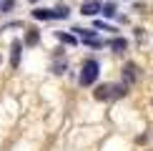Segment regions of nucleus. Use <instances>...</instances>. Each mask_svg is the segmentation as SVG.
Wrapping results in <instances>:
<instances>
[{
  "instance_id": "f257e3e1",
  "label": "nucleus",
  "mask_w": 153,
  "mask_h": 151,
  "mask_svg": "<svg viewBox=\"0 0 153 151\" xmlns=\"http://www.w3.org/2000/svg\"><path fill=\"white\" fill-rule=\"evenodd\" d=\"M98 76H100V66H98V61H85L83 63V71H80V86H93L95 81H98Z\"/></svg>"
},
{
  "instance_id": "7ed1b4c3",
  "label": "nucleus",
  "mask_w": 153,
  "mask_h": 151,
  "mask_svg": "<svg viewBox=\"0 0 153 151\" xmlns=\"http://www.w3.org/2000/svg\"><path fill=\"white\" fill-rule=\"evenodd\" d=\"M20 55H23V43L20 40H13V46H10V63H13V68H18Z\"/></svg>"
},
{
  "instance_id": "423d86ee",
  "label": "nucleus",
  "mask_w": 153,
  "mask_h": 151,
  "mask_svg": "<svg viewBox=\"0 0 153 151\" xmlns=\"http://www.w3.org/2000/svg\"><path fill=\"white\" fill-rule=\"evenodd\" d=\"M93 96L98 98V101H108V98H111V86H105V83H100V86H95V91H93Z\"/></svg>"
},
{
  "instance_id": "f8f14e48",
  "label": "nucleus",
  "mask_w": 153,
  "mask_h": 151,
  "mask_svg": "<svg viewBox=\"0 0 153 151\" xmlns=\"http://www.w3.org/2000/svg\"><path fill=\"white\" fill-rule=\"evenodd\" d=\"M100 13H103L105 18H116V13H118V5H116V3H105L103 8H100Z\"/></svg>"
},
{
  "instance_id": "2eb2a0df",
  "label": "nucleus",
  "mask_w": 153,
  "mask_h": 151,
  "mask_svg": "<svg viewBox=\"0 0 153 151\" xmlns=\"http://www.w3.org/2000/svg\"><path fill=\"white\" fill-rule=\"evenodd\" d=\"M30 3H38V0H30Z\"/></svg>"
},
{
  "instance_id": "9d476101",
  "label": "nucleus",
  "mask_w": 153,
  "mask_h": 151,
  "mask_svg": "<svg viewBox=\"0 0 153 151\" xmlns=\"http://www.w3.org/2000/svg\"><path fill=\"white\" fill-rule=\"evenodd\" d=\"M111 48L116 50V53H123V50L128 48V40H126V38H113V40H111Z\"/></svg>"
},
{
  "instance_id": "20e7f679",
  "label": "nucleus",
  "mask_w": 153,
  "mask_h": 151,
  "mask_svg": "<svg viewBox=\"0 0 153 151\" xmlns=\"http://www.w3.org/2000/svg\"><path fill=\"white\" fill-rule=\"evenodd\" d=\"M138 78V66L136 63H126L123 66V83H133Z\"/></svg>"
},
{
  "instance_id": "6e6552de",
  "label": "nucleus",
  "mask_w": 153,
  "mask_h": 151,
  "mask_svg": "<svg viewBox=\"0 0 153 151\" xmlns=\"http://www.w3.org/2000/svg\"><path fill=\"white\" fill-rule=\"evenodd\" d=\"M128 93V83H118V86H111V98H123Z\"/></svg>"
},
{
  "instance_id": "f03ea898",
  "label": "nucleus",
  "mask_w": 153,
  "mask_h": 151,
  "mask_svg": "<svg viewBox=\"0 0 153 151\" xmlns=\"http://www.w3.org/2000/svg\"><path fill=\"white\" fill-rule=\"evenodd\" d=\"M100 8H103L100 0H85V3L80 5V13H83V15H88V18H95L100 13Z\"/></svg>"
},
{
  "instance_id": "4468645a",
  "label": "nucleus",
  "mask_w": 153,
  "mask_h": 151,
  "mask_svg": "<svg viewBox=\"0 0 153 151\" xmlns=\"http://www.w3.org/2000/svg\"><path fill=\"white\" fill-rule=\"evenodd\" d=\"M63 71H65V61H58V63H53V73H63Z\"/></svg>"
},
{
  "instance_id": "39448f33",
  "label": "nucleus",
  "mask_w": 153,
  "mask_h": 151,
  "mask_svg": "<svg viewBox=\"0 0 153 151\" xmlns=\"http://www.w3.org/2000/svg\"><path fill=\"white\" fill-rule=\"evenodd\" d=\"M50 15L58 18V20H65V18H71V8L68 5H55V8H50Z\"/></svg>"
},
{
  "instance_id": "0eeeda50",
  "label": "nucleus",
  "mask_w": 153,
  "mask_h": 151,
  "mask_svg": "<svg viewBox=\"0 0 153 151\" xmlns=\"http://www.w3.org/2000/svg\"><path fill=\"white\" fill-rule=\"evenodd\" d=\"M55 38H58L60 43H65V46H78V38L71 35V33H63V30H58V33H55Z\"/></svg>"
},
{
  "instance_id": "9b49d317",
  "label": "nucleus",
  "mask_w": 153,
  "mask_h": 151,
  "mask_svg": "<svg viewBox=\"0 0 153 151\" xmlns=\"http://www.w3.org/2000/svg\"><path fill=\"white\" fill-rule=\"evenodd\" d=\"M38 40H40V33H38V30L33 28V30H28V35H25V46H38Z\"/></svg>"
},
{
  "instance_id": "dca6fc26",
  "label": "nucleus",
  "mask_w": 153,
  "mask_h": 151,
  "mask_svg": "<svg viewBox=\"0 0 153 151\" xmlns=\"http://www.w3.org/2000/svg\"><path fill=\"white\" fill-rule=\"evenodd\" d=\"M0 61H3V58H0Z\"/></svg>"
},
{
  "instance_id": "ddd939ff",
  "label": "nucleus",
  "mask_w": 153,
  "mask_h": 151,
  "mask_svg": "<svg viewBox=\"0 0 153 151\" xmlns=\"http://www.w3.org/2000/svg\"><path fill=\"white\" fill-rule=\"evenodd\" d=\"M13 8H15V0H3L0 3V13H10Z\"/></svg>"
},
{
  "instance_id": "1a4fd4ad",
  "label": "nucleus",
  "mask_w": 153,
  "mask_h": 151,
  "mask_svg": "<svg viewBox=\"0 0 153 151\" xmlns=\"http://www.w3.org/2000/svg\"><path fill=\"white\" fill-rule=\"evenodd\" d=\"M33 18H35V20H53L50 8H35V10H33Z\"/></svg>"
}]
</instances>
